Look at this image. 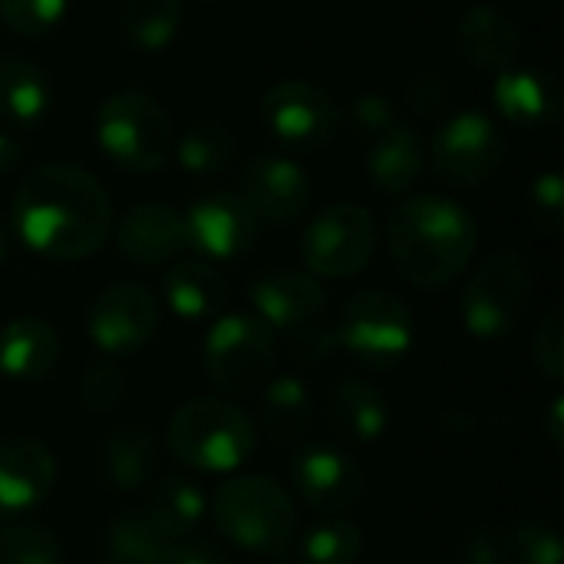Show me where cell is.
<instances>
[{"label":"cell","instance_id":"6da1fadb","mask_svg":"<svg viewBox=\"0 0 564 564\" xmlns=\"http://www.w3.org/2000/svg\"><path fill=\"white\" fill-rule=\"evenodd\" d=\"M10 221L30 251L50 261H79L109 241L116 215L96 175L79 165L50 162L20 182Z\"/></svg>","mask_w":564,"mask_h":564},{"label":"cell","instance_id":"7a4b0ae2","mask_svg":"<svg viewBox=\"0 0 564 564\" xmlns=\"http://www.w3.org/2000/svg\"><path fill=\"white\" fill-rule=\"evenodd\" d=\"M387 245L400 278L420 291H443L466 274L479 228L476 218L449 195H410L387 221Z\"/></svg>","mask_w":564,"mask_h":564},{"label":"cell","instance_id":"3957f363","mask_svg":"<svg viewBox=\"0 0 564 564\" xmlns=\"http://www.w3.org/2000/svg\"><path fill=\"white\" fill-rule=\"evenodd\" d=\"M208 516L225 545L241 552L284 558L297 539L294 496L271 476L248 473L218 486Z\"/></svg>","mask_w":564,"mask_h":564},{"label":"cell","instance_id":"277c9868","mask_svg":"<svg viewBox=\"0 0 564 564\" xmlns=\"http://www.w3.org/2000/svg\"><path fill=\"white\" fill-rule=\"evenodd\" d=\"M165 446L195 473H235L254 456L258 426L228 397H192L169 416Z\"/></svg>","mask_w":564,"mask_h":564},{"label":"cell","instance_id":"5b68a950","mask_svg":"<svg viewBox=\"0 0 564 564\" xmlns=\"http://www.w3.org/2000/svg\"><path fill=\"white\" fill-rule=\"evenodd\" d=\"M96 142L122 172L152 175L172 159L175 132L155 96L142 89H116L96 106Z\"/></svg>","mask_w":564,"mask_h":564},{"label":"cell","instance_id":"8992f818","mask_svg":"<svg viewBox=\"0 0 564 564\" xmlns=\"http://www.w3.org/2000/svg\"><path fill=\"white\" fill-rule=\"evenodd\" d=\"M535 278L519 251L489 254L459 294V317L479 340H502L516 334L532 307Z\"/></svg>","mask_w":564,"mask_h":564},{"label":"cell","instance_id":"52a82bcc","mask_svg":"<svg viewBox=\"0 0 564 564\" xmlns=\"http://www.w3.org/2000/svg\"><path fill=\"white\" fill-rule=\"evenodd\" d=\"M278 360L274 330L251 311L221 314L202 340V370L225 397H245L271 380Z\"/></svg>","mask_w":564,"mask_h":564},{"label":"cell","instance_id":"ba28073f","mask_svg":"<svg viewBox=\"0 0 564 564\" xmlns=\"http://www.w3.org/2000/svg\"><path fill=\"white\" fill-rule=\"evenodd\" d=\"M337 344L367 370H393L410 357L413 314L390 291H360L337 314Z\"/></svg>","mask_w":564,"mask_h":564},{"label":"cell","instance_id":"9c48e42d","mask_svg":"<svg viewBox=\"0 0 564 564\" xmlns=\"http://www.w3.org/2000/svg\"><path fill=\"white\" fill-rule=\"evenodd\" d=\"M380 245V228L370 208L357 202H334L321 208L301 235V261L317 281H344L360 274Z\"/></svg>","mask_w":564,"mask_h":564},{"label":"cell","instance_id":"30bf717a","mask_svg":"<svg viewBox=\"0 0 564 564\" xmlns=\"http://www.w3.org/2000/svg\"><path fill=\"white\" fill-rule=\"evenodd\" d=\"M506 162V135L499 122L479 109L449 116L426 145V165L453 188H479L496 178Z\"/></svg>","mask_w":564,"mask_h":564},{"label":"cell","instance_id":"8fae6325","mask_svg":"<svg viewBox=\"0 0 564 564\" xmlns=\"http://www.w3.org/2000/svg\"><path fill=\"white\" fill-rule=\"evenodd\" d=\"M261 126L288 149H324L340 129L337 99L311 79H281L258 102Z\"/></svg>","mask_w":564,"mask_h":564},{"label":"cell","instance_id":"7c38bea8","mask_svg":"<svg viewBox=\"0 0 564 564\" xmlns=\"http://www.w3.org/2000/svg\"><path fill=\"white\" fill-rule=\"evenodd\" d=\"M159 330V301L139 281H112L106 284L89 311L86 334L106 357L139 354Z\"/></svg>","mask_w":564,"mask_h":564},{"label":"cell","instance_id":"4fadbf2b","mask_svg":"<svg viewBox=\"0 0 564 564\" xmlns=\"http://www.w3.org/2000/svg\"><path fill=\"white\" fill-rule=\"evenodd\" d=\"M238 195L258 225L288 228L307 215L314 185H311L307 169L294 162L291 155L261 152L245 165Z\"/></svg>","mask_w":564,"mask_h":564},{"label":"cell","instance_id":"5bb4252c","mask_svg":"<svg viewBox=\"0 0 564 564\" xmlns=\"http://www.w3.org/2000/svg\"><path fill=\"white\" fill-rule=\"evenodd\" d=\"M291 486L307 509L321 516H344L364 499L367 476L344 449L311 443L291 459Z\"/></svg>","mask_w":564,"mask_h":564},{"label":"cell","instance_id":"9a60e30c","mask_svg":"<svg viewBox=\"0 0 564 564\" xmlns=\"http://www.w3.org/2000/svg\"><path fill=\"white\" fill-rule=\"evenodd\" d=\"M185 235L188 248H195L208 261H235L258 241V221L241 202L238 192H208L188 205Z\"/></svg>","mask_w":564,"mask_h":564},{"label":"cell","instance_id":"2e32d148","mask_svg":"<svg viewBox=\"0 0 564 564\" xmlns=\"http://www.w3.org/2000/svg\"><path fill=\"white\" fill-rule=\"evenodd\" d=\"M112 235H116L119 254L139 268L172 264L188 248L185 215L165 202H139L126 208L119 221L112 225Z\"/></svg>","mask_w":564,"mask_h":564},{"label":"cell","instance_id":"e0dca14e","mask_svg":"<svg viewBox=\"0 0 564 564\" xmlns=\"http://www.w3.org/2000/svg\"><path fill=\"white\" fill-rule=\"evenodd\" d=\"M56 486L53 449L26 433L0 440V516H23L46 502Z\"/></svg>","mask_w":564,"mask_h":564},{"label":"cell","instance_id":"ac0fdd59","mask_svg":"<svg viewBox=\"0 0 564 564\" xmlns=\"http://www.w3.org/2000/svg\"><path fill=\"white\" fill-rule=\"evenodd\" d=\"M251 304L271 330L291 334L327 314V291L307 271H274L254 281Z\"/></svg>","mask_w":564,"mask_h":564},{"label":"cell","instance_id":"d6986e66","mask_svg":"<svg viewBox=\"0 0 564 564\" xmlns=\"http://www.w3.org/2000/svg\"><path fill=\"white\" fill-rule=\"evenodd\" d=\"M456 43L459 53L482 73H506L519 50H522V33L502 7L492 3H476L459 17L456 26Z\"/></svg>","mask_w":564,"mask_h":564},{"label":"cell","instance_id":"ffe728a7","mask_svg":"<svg viewBox=\"0 0 564 564\" xmlns=\"http://www.w3.org/2000/svg\"><path fill=\"white\" fill-rule=\"evenodd\" d=\"M496 109L506 122L519 129H545L562 112V89L549 69H516L496 76L492 83Z\"/></svg>","mask_w":564,"mask_h":564},{"label":"cell","instance_id":"44dd1931","mask_svg":"<svg viewBox=\"0 0 564 564\" xmlns=\"http://www.w3.org/2000/svg\"><path fill=\"white\" fill-rule=\"evenodd\" d=\"M59 330L43 317H17L0 327V373L13 383H40L59 364Z\"/></svg>","mask_w":564,"mask_h":564},{"label":"cell","instance_id":"7402d4cb","mask_svg":"<svg viewBox=\"0 0 564 564\" xmlns=\"http://www.w3.org/2000/svg\"><path fill=\"white\" fill-rule=\"evenodd\" d=\"M426 172V145L416 126L393 122L387 132L370 139L367 178L383 195H406Z\"/></svg>","mask_w":564,"mask_h":564},{"label":"cell","instance_id":"603a6c76","mask_svg":"<svg viewBox=\"0 0 564 564\" xmlns=\"http://www.w3.org/2000/svg\"><path fill=\"white\" fill-rule=\"evenodd\" d=\"M327 420L347 443H377L390 426V406L377 383L364 377H340L327 397Z\"/></svg>","mask_w":564,"mask_h":564},{"label":"cell","instance_id":"cb8c5ba5","mask_svg":"<svg viewBox=\"0 0 564 564\" xmlns=\"http://www.w3.org/2000/svg\"><path fill=\"white\" fill-rule=\"evenodd\" d=\"M182 539L145 506L129 509L106 529L109 564H172Z\"/></svg>","mask_w":564,"mask_h":564},{"label":"cell","instance_id":"d4e9b609","mask_svg":"<svg viewBox=\"0 0 564 564\" xmlns=\"http://www.w3.org/2000/svg\"><path fill=\"white\" fill-rule=\"evenodd\" d=\"M53 102L50 76L26 56H0V126L33 129Z\"/></svg>","mask_w":564,"mask_h":564},{"label":"cell","instance_id":"484cf974","mask_svg":"<svg viewBox=\"0 0 564 564\" xmlns=\"http://www.w3.org/2000/svg\"><path fill=\"white\" fill-rule=\"evenodd\" d=\"M159 469V443L145 426L116 430L99 449V479L109 492H139Z\"/></svg>","mask_w":564,"mask_h":564},{"label":"cell","instance_id":"4316f807","mask_svg":"<svg viewBox=\"0 0 564 564\" xmlns=\"http://www.w3.org/2000/svg\"><path fill=\"white\" fill-rule=\"evenodd\" d=\"M162 294L178 317L205 321V317L221 314V307L228 301V284L215 271V264H208L202 258H185V261L169 264V271L162 278Z\"/></svg>","mask_w":564,"mask_h":564},{"label":"cell","instance_id":"83f0119b","mask_svg":"<svg viewBox=\"0 0 564 564\" xmlns=\"http://www.w3.org/2000/svg\"><path fill=\"white\" fill-rule=\"evenodd\" d=\"M314 423V397L304 380L284 373L264 383L261 393V433L274 443H297L311 433Z\"/></svg>","mask_w":564,"mask_h":564},{"label":"cell","instance_id":"f1b7e54d","mask_svg":"<svg viewBox=\"0 0 564 564\" xmlns=\"http://www.w3.org/2000/svg\"><path fill=\"white\" fill-rule=\"evenodd\" d=\"M182 0H122L119 3V30L122 36L145 53L169 46L182 26Z\"/></svg>","mask_w":564,"mask_h":564},{"label":"cell","instance_id":"f546056e","mask_svg":"<svg viewBox=\"0 0 564 564\" xmlns=\"http://www.w3.org/2000/svg\"><path fill=\"white\" fill-rule=\"evenodd\" d=\"M145 509L162 519L178 539H188L202 529V522L208 519V499L205 492L185 479V476H162L152 489H149V502Z\"/></svg>","mask_w":564,"mask_h":564},{"label":"cell","instance_id":"4dcf8cb0","mask_svg":"<svg viewBox=\"0 0 564 564\" xmlns=\"http://www.w3.org/2000/svg\"><path fill=\"white\" fill-rule=\"evenodd\" d=\"M364 555V529L347 516H321L297 539L301 564H357Z\"/></svg>","mask_w":564,"mask_h":564},{"label":"cell","instance_id":"1f68e13d","mask_svg":"<svg viewBox=\"0 0 564 564\" xmlns=\"http://www.w3.org/2000/svg\"><path fill=\"white\" fill-rule=\"evenodd\" d=\"M172 155L192 175H215L235 155V135L221 122H195L175 142Z\"/></svg>","mask_w":564,"mask_h":564},{"label":"cell","instance_id":"d6a6232c","mask_svg":"<svg viewBox=\"0 0 564 564\" xmlns=\"http://www.w3.org/2000/svg\"><path fill=\"white\" fill-rule=\"evenodd\" d=\"M0 564H66V549L50 525L13 519L0 529Z\"/></svg>","mask_w":564,"mask_h":564},{"label":"cell","instance_id":"836d02e7","mask_svg":"<svg viewBox=\"0 0 564 564\" xmlns=\"http://www.w3.org/2000/svg\"><path fill=\"white\" fill-rule=\"evenodd\" d=\"M66 17V0H0V23L17 36H46Z\"/></svg>","mask_w":564,"mask_h":564},{"label":"cell","instance_id":"e575fe53","mask_svg":"<svg viewBox=\"0 0 564 564\" xmlns=\"http://www.w3.org/2000/svg\"><path fill=\"white\" fill-rule=\"evenodd\" d=\"M126 393V373L116 364V357H96L79 373V400L93 413L112 410Z\"/></svg>","mask_w":564,"mask_h":564},{"label":"cell","instance_id":"d590c367","mask_svg":"<svg viewBox=\"0 0 564 564\" xmlns=\"http://www.w3.org/2000/svg\"><path fill=\"white\" fill-rule=\"evenodd\" d=\"M562 532L542 519L512 525V564H562Z\"/></svg>","mask_w":564,"mask_h":564},{"label":"cell","instance_id":"8d00e7d4","mask_svg":"<svg viewBox=\"0 0 564 564\" xmlns=\"http://www.w3.org/2000/svg\"><path fill=\"white\" fill-rule=\"evenodd\" d=\"M532 360L535 370L549 380V383H562L564 380V311L552 307L542 314L535 337H532Z\"/></svg>","mask_w":564,"mask_h":564},{"label":"cell","instance_id":"74e56055","mask_svg":"<svg viewBox=\"0 0 564 564\" xmlns=\"http://www.w3.org/2000/svg\"><path fill=\"white\" fill-rule=\"evenodd\" d=\"M459 564H512V529L509 525H476L456 545Z\"/></svg>","mask_w":564,"mask_h":564},{"label":"cell","instance_id":"f35d334b","mask_svg":"<svg viewBox=\"0 0 564 564\" xmlns=\"http://www.w3.org/2000/svg\"><path fill=\"white\" fill-rule=\"evenodd\" d=\"M529 218L545 235H558L564 228V185L558 172H542L529 185Z\"/></svg>","mask_w":564,"mask_h":564},{"label":"cell","instance_id":"ab89813d","mask_svg":"<svg viewBox=\"0 0 564 564\" xmlns=\"http://www.w3.org/2000/svg\"><path fill=\"white\" fill-rule=\"evenodd\" d=\"M284 337H288V354H291L297 364H307V367H317V364L330 360V357L340 350L337 330H334V324H327L324 317L314 321V324H307V327H301V330H291V334H284Z\"/></svg>","mask_w":564,"mask_h":564},{"label":"cell","instance_id":"60d3db41","mask_svg":"<svg viewBox=\"0 0 564 564\" xmlns=\"http://www.w3.org/2000/svg\"><path fill=\"white\" fill-rule=\"evenodd\" d=\"M406 99L420 116H443L453 102V86L440 69L416 73L406 86Z\"/></svg>","mask_w":564,"mask_h":564},{"label":"cell","instance_id":"b9f144b4","mask_svg":"<svg viewBox=\"0 0 564 564\" xmlns=\"http://www.w3.org/2000/svg\"><path fill=\"white\" fill-rule=\"evenodd\" d=\"M350 122L357 126V132H364L367 139L387 132L397 119V106L390 96L383 93H360L354 102H350Z\"/></svg>","mask_w":564,"mask_h":564},{"label":"cell","instance_id":"7bdbcfd3","mask_svg":"<svg viewBox=\"0 0 564 564\" xmlns=\"http://www.w3.org/2000/svg\"><path fill=\"white\" fill-rule=\"evenodd\" d=\"M172 564H231V555H228V549L221 542L188 535V539H182Z\"/></svg>","mask_w":564,"mask_h":564},{"label":"cell","instance_id":"ee69618b","mask_svg":"<svg viewBox=\"0 0 564 564\" xmlns=\"http://www.w3.org/2000/svg\"><path fill=\"white\" fill-rule=\"evenodd\" d=\"M545 440H549L552 453L564 449V397H555L545 413Z\"/></svg>","mask_w":564,"mask_h":564},{"label":"cell","instance_id":"f6af8a7d","mask_svg":"<svg viewBox=\"0 0 564 564\" xmlns=\"http://www.w3.org/2000/svg\"><path fill=\"white\" fill-rule=\"evenodd\" d=\"M20 159H23V149L17 142V135L7 132V129H0V178L10 175L20 165Z\"/></svg>","mask_w":564,"mask_h":564},{"label":"cell","instance_id":"bcb514c9","mask_svg":"<svg viewBox=\"0 0 564 564\" xmlns=\"http://www.w3.org/2000/svg\"><path fill=\"white\" fill-rule=\"evenodd\" d=\"M7 245H10V238H7V228H3V221H0V261H3V254H7Z\"/></svg>","mask_w":564,"mask_h":564},{"label":"cell","instance_id":"7dc6e473","mask_svg":"<svg viewBox=\"0 0 564 564\" xmlns=\"http://www.w3.org/2000/svg\"><path fill=\"white\" fill-rule=\"evenodd\" d=\"M202 3H212V0H202Z\"/></svg>","mask_w":564,"mask_h":564}]
</instances>
